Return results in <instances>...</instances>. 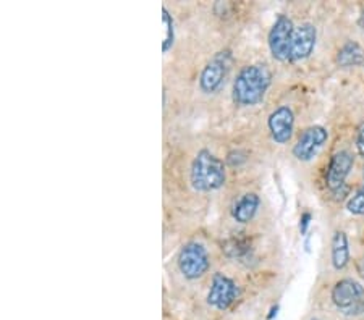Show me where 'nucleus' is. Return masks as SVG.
Listing matches in <instances>:
<instances>
[{"instance_id":"22","label":"nucleus","mask_w":364,"mask_h":320,"mask_svg":"<svg viewBox=\"0 0 364 320\" xmlns=\"http://www.w3.org/2000/svg\"><path fill=\"white\" fill-rule=\"evenodd\" d=\"M311 320H320V319H311Z\"/></svg>"},{"instance_id":"5","label":"nucleus","mask_w":364,"mask_h":320,"mask_svg":"<svg viewBox=\"0 0 364 320\" xmlns=\"http://www.w3.org/2000/svg\"><path fill=\"white\" fill-rule=\"evenodd\" d=\"M178 270L187 280H198L207 274L211 267L209 252L201 242L189 241L178 252Z\"/></svg>"},{"instance_id":"2","label":"nucleus","mask_w":364,"mask_h":320,"mask_svg":"<svg viewBox=\"0 0 364 320\" xmlns=\"http://www.w3.org/2000/svg\"><path fill=\"white\" fill-rule=\"evenodd\" d=\"M189 183L199 193H212L225 186L227 167L223 160L209 149H201L193 159Z\"/></svg>"},{"instance_id":"13","label":"nucleus","mask_w":364,"mask_h":320,"mask_svg":"<svg viewBox=\"0 0 364 320\" xmlns=\"http://www.w3.org/2000/svg\"><path fill=\"white\" fill-rule=\"evenodd\" d=\"M330 259L335 270H343L349 262V245L347 233L335 230L330 242Z\"/></svg>"},{"instance_id":"1","label":"nucleus","mask_w":364,"mask_h":320,"mask_svg":"<svg viewBox=\"0 0 364 320\" xmlns=\"http://www.w3.org/2000/svg\"><path fill=\"white\" fill-rule=\"evenodd\" d=\"M272 85L269 68L261 63L243 66L233 81L232 99L238 107H254L264 100Z\"/></svg>"},{"instance_id":"16","label":"nucleus","mask_w":364,"mask_h":320,"mask_svg":"<svg viewBox=\"0 0 364 320\" xmlns=\"http://www.w3.org/2000/svg\"><path fill=\"white\" fill-rule=\"evenodd\" d=\"M347 208L353 215H364V168H363V183L356 191L353 193V196L348 199Z\"/></svg>"},{"instance_id":"15","label":"nucleus","mask_w":364,"mask_h":320,"mask_svg":"<svg viewBox=\"0 0 364 320\" xmlns=\"http://www.w3.org/2000/svg\"><path fill=\"white\" fill-rule=\"evenodd\" d=\"M162 21H164V41H162V52L167 53L175 44V21L172 15L167 8H162Z\"/></svg>"},{"instance_id":"12","label":"nucleus","mask_w":364,"mask_h":320,"mask_svg":"<svg viewBox=\"0 0 364 320\" xmlns=\"http://www.w3.org/2000/svg\"><path fill=\"white\" fill-rule=\"evenodd\" d=\"M261 207V197L257 196L256 193H245L243 196H240L233 204L232 207V217L233 220L241 223L252 222V218L256 217L257 211Z\"/></svg>"},{"instance_id":"20","label":"nucleus","mask_w":364,"mask_h":320,"mask_svg":"<svg viewBox=\"0 0 364 320\" xmlns=\"http://www.w3.org/2000/svg\"><path fill=\"white\" fill-rule=\"evenodd\" d=\"M356 270H358V274L364 278V257H361V259L356 262Z\"/></svg>"},{"instance_id":"6","label":"nucleus","mask_w":364,"mask_h":320,"mask_svg":"<svg viewBox=\"0 0 364 320\" xmlns=\"http://www.w3.org/2000/svg\"><path fill=\"white\" fill-rule=\"evenodd\" d=\"M295 24L286 15H279L267 34V44L272 57L279 62L290 60L291 37H293Z\"/></svg>"},{"instance_id":"4","label":"nucleus","mask_w":364,"mask_h":320,"mask_svg":"<svg viewBox=\"0 0 364 320\" xmlns=\"http://www.w3.org/2000/svg\"><path fill=\"white\" fill-rule=\"evenodd\" d=\"M332 303L343 315L364 314V286L353 278H343L332 288Z\"/></svg>"},{"instance_id":"19","label":"nucleus","mask_w":364,"mask_h":320,"mask_svg":"<svg viewBox=\"0 0 364 320\" xmlns=\"http://www.w3.org/2000/svg\"><path fill=\"white\" fill-rule=\"evenodd\" d=\"M309 222H311V213L304 212L303 215H301V218H300V231H301V235H304V233L308 231Z\"/></svg>"},{"instance_id":"8","label":"nucleus","mask_w":364,"mask_h":320,"mask_svg":"<svg viewBox=\"0 0 364 320\" xmlns=\"http://www.w3.org/2000/svg\"><path fill=\"white\" fill-rule=\"evenodd\" d=\"M354 157L349 150H337L330 159L327 173H325V183L332 194H342L345 191V181H347L349 172L353 170Z\"/></svg>"},{"instance_id":"14","label":"nucleus","mask_w":364,"mask_h":320,"mask_svg":"<svg viewBox=\"0 0 364 320\" xmlns=\"http://www.w3.org/2000/svg\"><path fill=\"white\" fill-rule=\"evenodd\" d=\"M337 63L342 68L364 65V48L356 41L345 42L337 52Z\"/></svg>"},{"instance_id":"18","label":"nucleus","mask_w":364,"mask_h":320,"mask_svg":"<svg viewBox=\"0 0 364 320\" xmlns=\"http://www.w3.org/2000/svg\"><path fill=\"white\" fill-rule=\"evenodd\" d=\"M354 145H356L358 154L364 157V118L361 120V123L358 126L356 131V139H354Z\"/></svg>"},{"instance_id":"9","label":"nucleus","mask_w":364,"mask_h":320,"mask_svg":"<svg viewBox=\"0 0 364 320\" xmlns=\"http://www.w3.org/2000/svg\"><path fill=\"white\" fill-rule=\"evenodd\" d=\"M329 131L320 125H314L306 128L293 145V157L300 162H309L314 159V155L319 152L320 148L327 143Z\"/></svg>"},{"instance_id":"3","label":"nucleus","mask_w":364,"mask_h":320,"mask_svg":"<svg viewBox=\"0 0 364 320\" xmlns=\"http://www.w3.org/2000/svg\"><path fill=\"white\" fill-rule=\"evenodd\" d=\"M233 55L230 48H223L214 53L206 65H204L201 75H199V89L204 94H216L220 87L225 85L228 73L232 70Z\"/></svg>"},{"instance_id":"11","label":"nucleus","mask_w":364,"mask_h":320,"mask_svg":"<svg viewBox=\"0 0 364 320\" xmlns=\"http://www.w3.org/2000/svg\"><path fill=\"white\" fill-rule=\"evenodd\" d=\"M315 39H318V31L314 24L301 23L300 26H296L291 37L290 62H303L311 57L315 47Z\"/></svg>"},{"instance_id":"17","label":"nucleus","mask_w":364,"mask_h":320,"mask_svg":"<svg viewBox=\"0 0 364 320\" xmlns=\"http://www.w3.org/2000/svg\"><path fill=\"white\" fill-rule=\"evenodd\" d=\"M223 249H225L227 256H230V257H243L250 252V246L245 245V242L240 240H232L227 242Z\"/></svg>"},{"instance_id":"10","label":"nucleus","mask_w":364,"mask_h":320,"mask_svg":"<svg viewBox=\"0 0 364 320\" xmlns=\"http://www.w3.org/2000/svg\"><path fill=\"white\" fill-rule=\"evenodd\" d=\"M267 128L277 144L290 143L295 130V114L290 105H280L267 118Z\"/></svg>"},{"instance_id":"7","label":"nucleus","mask_w":364,"mask_h":320,"mask_svg":"<svg viewBox=\"0 0 364 320\" xmlns=\"http://www.w3.org/2000/svg\"><path fill=\"white\" fill-rule=\"evenodd\" d=\"M240 296V286L236 281L227 276L222 272H216L212 275L211 290L207 293V304L216 310H227L232 308Z\"/></svg>"},{"instance_id":"21","label":"nucleus","mask_w":364,"mask_h":320,"mask_svg":"<svg viewBox=\"0 0 364 320\" xmlns=\"http://www.w3.org/2000/svg\"><path fill=\"white\" fill-rule=\"evenodd\" d=\"M359 26H361L364 29V10H363V13H361V17H359Z\"/></svg>"}]
</instances>
